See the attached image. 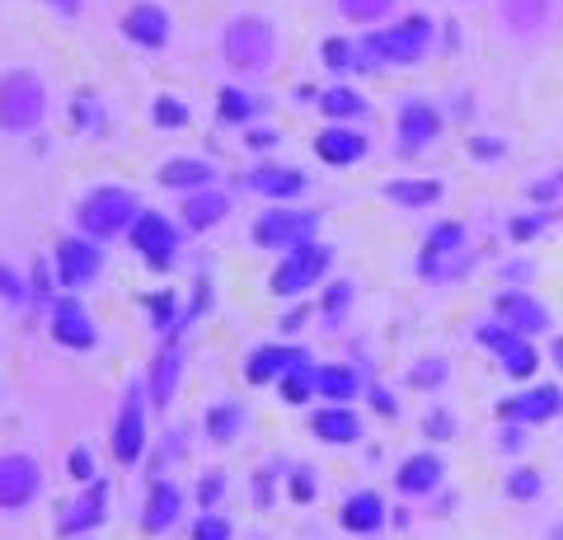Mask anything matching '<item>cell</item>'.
<instances>
[{"label":"cell","mask_w":563,"mask_h":540,"mask_svg":"<svg viewBox=\"0 0 563 540\" xmlns=\"http://www.w3.org/2000/svg\"><path fill=\"white\" fill-rule=\"evenodd\" d=\"M244 188L273 198V202H291V198L306 194V174L291 169V165H254L250 174H244Z\"/></svg>","instance_id":"cell-21"},{"label":"cell","mask_w":563,"mask_h":540,"mask_svg":"<svg viewBox=\"0 0 563 540\" xmlns=\"http://www.w3.org/2000/svg\"><path fill=\"white\" fill-rule=\"evenodd\" d=\"M314 395L333 399V405H347V399H357L362 395L357 367H347V362H324V367H314Z\"/></svg>","instance_id":"cell-30"},{"label":"cell","mask_w":563,"mask_h":540,"mask_svg":"<svg viewBox=\"0 0 563 540\" xmlns=\"http://www.w3.org/2000/svg\"><path fill=\"white\" fill-rule=\"evenodd\" d=\"M146 212L141 207V194L128 184H95V188H85V198L76 202V231L85 240H118V235H128L132 231V221Z\"/></svg>","instance_id":"cell-2"},{"label":"cell","mask_w":563,"mask_h":540,"mask_svg":"<svg viewBox=\"0 0 563 540\" xmlns=\"http://www.w3.org/2000/svg\"><path fill=\"white\" fill-rule=\"evenodd\" d=\"M314 231H320V217L314 212H301V207H291V202H273V207H263V212L254 217L250 245L287 254L296 245H306V240H314Z\"/></svg>","instance_id":"cell-5"},{"label":"cell","mask_w":563,"mask_h":540,"mask_svg":"<svg viewBox=\"0 0 563 540\" xmlns=\"http://www.w3.org/2000/svg\"><path fill=\"white\" fill-rule=\"evenodd\" d=\"M103 123H109V113H103V99L90 90V85H80L76 99H70V132H76V136H99Z\"/></svg>","instance_id":"cell-32"},{"label":"cell","mask_w":563,"mask_h":540,"mask_svg":"<svg viewBox=\"0 0 563 540\" xmlns=\"http://www.w3.org/2000/svg\"><path fill=\"white\" fill-rule=\"evenodd\" d=\"M554 362H559V367H563V339L554 343Z\"/></svg>","instance_id":"cell-53"},{"label":"cell","mask_w":563,"mask_h":540,"mask_svg":"<svg viewBox=\"0 0 563 540\" xmlns=\"http://www.w3.org/2000/svg\"><path fill=\"white\" fill-rule=\"evenodd\" d=\"M80 5H85V0H47V10H52V14H62V20H76Z\"/></svg>","instance_id":"cell-49"},{"label":"cell","mask_w":563,"mask_h":540,"mask_svg":"<svg viewBox=\"0 0 563 540\" xmlns=\"http://www.w3.org/2000/svg\"><path fill=\"white\" fill-rule=\"evenodd\" d=\"M563 409V390L559 386H536L517 399H503L498 405V418L503 423H544V418H554Z\"/></svg>","instance_id":"cell-22"},{"label":"cell","mask_w":563,"mask_h":540,"mask_svg":"<svg viewBox=\"0 0 563 540\" xmlns=\"http://www.w3.org/2000/svg\"><path fill=\"white\" fill-rule=\"evenodd\" d=\"M310 432L329 447H352V442H362V418L347 405H333V409H320L310 418Z\"/></svg>","instance_id":"cell-26"},{"label":"cell","mask_w":563,"mask_h":540,"mask_svg":"<svg viewBox=\"0 0 563 540\" xmlns=\"http://www.w3.org/2000/svg\"><path fill=\"white\" fill-rule=\"evenodd\" d=\"M329 264H333V250L324 245V240H306V245L277 254V268L268 273V291L273 296H301L314 283H324Z\"/></svg>","instance_id":"cell-6"},{"label":"cell","mask_w":563,"mask_h":540,"mask_svg":"<svg viewBox=\"0 0 563 540\" xmlns=\"http://www.w3.org/2000/svg\"><path fill=\"white\" fill-rule=\"evenodd\" d=\"M103 521H109V480L99 475L95 484H85L76 498L62 503L57 521H52V536L57 540H80V536H95Z\"/></svg>","instance_id":"cell-11"},{"label":"cell","mask_w":563,"mask_h":540,"mask_svg":"<svg viewBox=\"0 0 563 540\" xmlns=\"http://www.w3.org/2000/svg\"><path fill=\"white\" fill-rule=\"evenodd\" d=\"M320 113L329 118V123H343V118H362V113H366V99L352 90V85H329V90L320 95Z\"/></svg>","instance_id":"cell-35"},{"label":"cell","mask_w":563,"mask_h":540,"mask_svg":"<svg viewBox=\"0 0 563 540\" xmlns=\"http://www.w3.org/2000/svg\"><path fill=\"white\" fill-rule=\"evenodd\" d=\"M202 428H207V438L217 442V447H231L240 438V428H244V409L231 405V399H221V405H207Z\"/></svg>","instance_id":"cell-34"},{"label":"cell","mask_w":563,"mask_h":540,"mask_svg":"<svg viewBox=\"0 0 563 540\" xmlns=\"http://www.w3.org/2000/svg\"><path fill=\"white\" fill-rule=\"evenodd\" d=\"M258 95L254 90H244V85H221V95H217V118L225 128H250L254 118H258Z\"/></svg>","instance_id":"cell-31"},{"label":"cell","mask_w":563,"mask_h":540,"mask_svg":"<svg viewBox=\"0 0 563 540\" xmlns=\"http://www.w3.org/2000/svg\"><path fill=\"white\" fill-rule=\"evenodd\" d=\"M146 310H151V329L155 334H174L179 329V320H184V306H179V296H174L169 287H161V291H151L146 296Z\"/></svg>","instance_id":"cell-36"},{"label":"cell","mask_w":563,"mask_h":540,"mask_svg":"<svg viewBox=\"0 0 563 540\" xmlns=\"http://www.w3.org/2000/svg\"><path fill=\"white\" fill-rule=\"evenodd\" d=\"M80 540H90V536H80Z\"/></svg>","instance_id":"cell-54"},{"label":"cell","mask_w":563,"mask_h":540,"mask_svg":"<svg viewBox=\"0 0 563 540\" xmlns=\"http://www.w3.org/2000/svg\"><path fill=\"white\" fill-rule=\"evenodd\" d=\"M211 179H217V165L202 155H169L155 165V184L174 188V194H198V188H211Z\"/></svg>","instance_id":"cell-19"},{"label":"cell","mask_w":563,"mask_h":540,"mask_svg":"<svg viewBox=\"0 0 563 540\" xmlns=\"http://www.w3.org/2000/svg\"><path fill=\"white\" fill-rule=\"evenodd\" d=\"M179 386H184V348L169 343V339H161V353L151 357V372H146V395H151V405H155V409H169L174 395H179Z\"/></svg>","instance_id":"cell-15"},{"label":"cell","mask_w":563,"mask_h":540,"mask_svg":"<svg viewBox=\"0 0 563 540\" xmlns=\"http://www.w3.org/2000/svg\"><path fill=\"white\" fill-rule=\"evenodd\" d=\"M52 258H57V283L76 296L85 287H95L103 268H109V258H103V245L99 240H85L80 231L76 235H57V245H52Z\"/></svg>","instance_id":"cell-9"},{"label":"cell","mask_w":563,"mask_h":540,"mask_svg":"<svg viewBox=\"0 0 563 540\" xmlns=\"http://www.w3.org/2000/svg\"><path fill=\"white\" fill-rule=\"evenodd\" d=\"M301 362H310L301 348H287V343H263L250 353V362H244V381L250 386H277L282 376H287L291 367H301Z\"/></svg>","instance_id":"cell-17"},{"label":"cell","mask_w":563,"mask_h":540,"mask_svg":"<svg viewBox=\"0 0 563 540\" xmlns=\"http://www.w3.org/2000/svg\"><path fill=\"white\" fill-rule=\"evenodd\" d=\"M47 334L57 339V348H66V353H90V348H99L95 316L76 296H57V301L47 306Z\"/></svg>","instance_id":"cell-14"},{"label":"cell","mask_w":563,"mask_h":540,"mask_svg":"<svg viewBox=\"0 0 563 540\" xmlns=\"http://www.w3.org/2000/svg\"><path fill=\"white\" fill-rule=\"evenodd\" d=\"M47 123V80L33 66H5L0 71V132L38 136Z\"/></svg>","instance_id":"cell-4"},{"label":"cell","mask_w":563,"mask_h":540,"mask_svg":"<svg viewBox=\"0 0 563 540\" xmlns=\"http://www.w3.org/2000/svg\"><path fill=\"white\" fill-rule=\"evenodd\" d=\"M324 66H329V71H347V66H357V43L324 38Z\"/></svg>","instance_id":"cell-45"},{"label":"cell","mask_w":563,"mask_h":540,"mask_svg":"<svg viewBox=\"0 0 563 540\" xmlns=\"http://www.w3.org/2000/svg\"><path fill=\"white\" fill-rule=\"evenodd\" d=\"M128 245L146 258L151 273H169L174 264H179V250H184V225L169 221L165 212H151V207H146V212L132 221Z\"/></svg>","instance_id":"cell-7"},{"label":"cell","mask_w":563,"mask_h":540,"mask_svg":"<svg viewBox=\"0 0 563 540\" xmlns=\"http://www.w3.org/2000/svg\"><path fill=\"white\" fill-rule=\"evenodd\" d=\"M277 395H282V405H306V399L314 395V362H301V367H291L287 376L277 381Z\"/></svg>","instance_id":"cell-38"},{"label":"cell","mask_w":563,"mask_h":540,"mask_svg":"<svg viewBox=\"0 0 563 540\" xmlns=\"http://www.w3.org/2000/svg\"><path fill=\"white\" fill-rule=\"evenodd\" d=\"M118 33L141 52H165L174 24H169V10L161 0H132V5L118 14Z\"/></svg>","instance_id":"cell-13"},{"label":"cell","mask_w":563,"mask_h":540,"mask_svg":"<svg viewBox=\"0 0 563 540\" xmlns=\"http://www.w3.org/2000/svg\"><path fill=\"white\" fill-rule=\"evenodd\" d=\"M66 475H70V480H80V484H95V480H99L95 447H85V442L70 447V451H66Z\"/></svg>","instance_id":"cell-40"},{"label":"cell","mask_w":563,"mask_h":540,"mask_svg":"<svg viewBox=\"0 0 563 540\" xmlns=\"http://www.w3.org/2000/svg\"><path fill=\"white\" fill-rule=\"evenodd\" d=\"M314 155H320L324 165H333V169H343V165H357L362 155H366V136L357 132V128H324L320 136H314Z\"/></svg>","instance_id":"cell-23"},{"label":"cell","mask_w":563,"mask_h":540,"mask_svg":"<svg viewBox=\"0 0 563 540\" xmlns=\"http://www.w3.org/2000/svg\"><path fill=\"white\" fill-rule=\"evenodd\" d=\"M343 527L352 531V536H376L380 527H385V503H380V494H372V489H362V494H347V503H343Z\"/></svg>","instance_id":"cell-29"},{"label":"cell","mask_w":563,"mask_h":540,"mask_svg":"<svg viewBox=\"0 0 563 540\" xmlns=\"http://www.w3.org/2000/svg\"><path fill=\"white\" fill-rule=\"evenodd\" d=\"M151 123H155V132H184L188 128V103L179 99V95H155L151 99Z\"/></svg>","instance_id":"cell-37"},{"label":"cell","mask_w":563,"mask_h":540,"mask_svg":"<svg viewBox=\"0 0 563 540\" xmlns=\"http://www.w3.org/2000/svg\"><path fill=\"white\" fill-rule=\"evenodd\" d=\"M442 194H446L442 179H385V184H380V198L395 202V207H409V212L442 202Z\"/></svg>","instance_id":"cell-28"},{"label":"cell","mask_w":563,"mask_h":540,"mask_svg":"<svg viewBox=\"0 0 563 540\" xmlns=\"http://www.w3.org/2000/svg\"><path fill=\"white\" fill-rule=\"evenodd\" d=\"M550 5L554 0H498V14L512 33H536L550 20Z\"/></svg>","instance_id":"cell-33"},{"label":"cell","mask_w":563,"mask_h":540,"mask_svg":"<svg viewBox=\"0 0 563 540\" xmlns=\"http://www.w3.org/2000/svg\"><path fill=\"white\" fill-rule=\"evenodd\" d=\"M33 291L47 296V264H43V258H38V264H33Z\"/></svg>","instance_id":"cell-51"},{"label":"cell","mask_w":563,"mask_h":540,"mask_svg":"<svg viewBox=\"0 0 563 540\" xmlns=\"http://www.w3.org/2000/svg\"><path fill=\"white\" fill-rule=\"evenodd\" d=\"M221 62L244 80L263 76L277 62V24L268 20V14H254V10L225 20V29H221Z\"/></svg>","instance_id":"cell-3"},{"label":"cell","mask_w":563,"mask_h":540,"mask_svg":"<svg viewBox=\"0 0 563 540\" xmlns=\"http://www.w3.org/2000/svg\"><path fill=\"white\" fill-rule=\"evenodd\" d=\"M422 432L437 438V442H446V438H455V418L446 409H428V418H422Z\"/></svg>","instance_id":"cell-47"},{"label":"cell","mask_w":563,"mask_h":540,"mask_svg":"<svg viewBox=\"0 0 563 540\" xmlns=\"http://www.w3.org/2000/svg\"><path fill=\"white\" fill-rule=\"evenodd\" d=\"M291 498L296 503H310V475H296L291 480Z\"/></svg>","instance_id":"cell-50"},{"label":"cell","mask_w":563,"mask_h":540,"mask_svg":"<svg viewBox=\"0 0 563 540\" xmlns=\"http://www.w3.org/2000/svg\"><path fill=\"white\" fill-rule=\"evenodd\" d=\"M451 376V367H446V357H428V362H418V367L409 372V386H418V390H428V386H442V381Z\"/></svg>","instance_id":"cell-43"},{"label":"cell","mask_w":563,"mask_h":540,"mask_svg":"<svg viewBox=\"0 0 563 540\" xmlns=\"http://www.w3.org/2000/svg\"><path fill=\"white\" fill-rule=\"evenodd\" d=\"M437 132H442V118H437V109H432L428 99H409V103L399 109V142L409 146V151L428 146Z\"/></svg>","instance_id":"cell-27"},{"label":"cell","mask_w":563,"mask_h":540,"mask_svg":"<svg viewBox=\"0 0 563 540\" xmlns=\"http://www.w3.org/2000/svg\"><path fill=\"white\" fill-rule=\"evenodd\" d=\"M498 320L507 329H517V334H540V329H550V310L526 291H503L498 296Z\"/></svg>","instance_id":"cell-24"},{"label":"cell","mask_w":563,"mask_h":540,"mask_svg":"<svg viewBox=\"0 0 563 540\" xmlns=\"http://www.w3.org/2000/svg\"><path fill=\"white\" fill-rule=\"evenodd\" d=\"M540 489H544V480L536 470H512V475H507V498H517V503H531Z\"/></svg>","instance_id":"cell-44"},{"label":"cell","mask_w":563,"mask_h":540,"mask_svg":"<svg viewBox=\"0 0 563 540\" xmlns=\"http://www.w3.org/2000/svg\"><path fill=\"white\" fill-rule=\"evenodd\" d=\"M347 296H352V283H333V287H329V296H324V316H329V320H339V316H343Z\"/></svg>","instance_id":"cell-48"},{"label":"cell","mask_w":563,"mask_h":540,"mask_svg":"<svg viewBox=\"0 0 563 540\" xmlns=\"http://www.w3.org/2000/svg\"><path fill=\"white\" fill-rule=\"evenodd\" d=\"M146 381H132L128 390H122V405H118V423H113V461L122 470L141 465L146 456V442H151V428H146Z\"/></svg>","instance_id":"cell-8"},{"label":"cell","mask_w":563,"mask_h":540,"mask_svg":"<svg viewBox=\"0 0 563 540\" xmlns=\"http://www.w3.org/2000/svg\"><path fill=\"white\" fill-rule=\"evenodd\" d=\"M432 38H437L432 14L413 10V14H404L395 29H380L372 38H362L357 66H372V71H385V66H418L432 52Z\"/></svg>","instance_id":"cell-1"},{"label":"cell","mask_w":563,"mask_h":540,"mask_svg":"<svg viewBox=\"0 0 563 540\" xmlns=\"http://www.w3.org/2000/svg\"><path fill=\"white\" fill-rule=\"evenodd\" d=\"M479 339H484L488 348H498V362H503V372L512 376V381H526V376L536 372L540 353L517 334V329H507V324H484V329H479Z\"/></svg>","instance_id":"cell-16"},{"label":"cell","mask_w":563,"mask_h":540,"mask_svg":"<svg viewBox=\"0 0 563 540\" xmlns=\"http://www.w3.org/2000/svg\"><path fill=\"white\" fill-rule=\"evenodd\" d=\"M225 217H231V194H221V188H198V194H184L179 202V225L188 235H207Z\"/></svg>","instance_id":"cell-18"},{"label":"cell","mask_w":563,"mask_h":540,"mask_svg":"<svg viewBox=\"0 0 563 540\" xmlns=\"http://www.w3.org/2000/svg\"><path fill=\"white\" fill-rule=\"evenodd\" d=\"M442 475H446L442 456H437V451H418V456H409V461L399 465L395 489L399 494H432L437 484H442Z\"/></svg>","instance_id":"cell-25"},{"label":"cell","mask_w":563,"mask_h":540,"mask_svg":"<svg viewBox=\"0 0 563 540\" xmlns=\"http://www.w3.org/2000/svg\"><path fill=\"white\" fill-rule=\"evenodd\" d=\"M29 283H24V273L20 268H10V264H0V301L14 306V310H24L29 306Z\"/></svg>","instance_id":"cell-41"},{"label":"cell","mask_w":563,"mask_h":540,"mask_svg":"<svg viewBox=\"0 0 563 540\" xmlns=\"http://www.w3.org/2000/svg\"><path fill=\"white\" fill-rule=\"evenodd\" d=\"M395 10V0H339V14L352 24H376Z\"/></svg>","instance_id":"cell-39"},{"label":"cell","mask_w":563,"mask_h":540,"mask_svg":"<svg viewBox=\"0 0 563 540\" xmlns=\"http://www.w3.org/2000/svg\"><path fill=\"white\" fill-rule=\"evenodd\" d=\"M470 258V231L461 221H442L437 231H428V245L418 254V273L422 283H451Z\"/></svg>","instance_id":"cell-10"},{"label":"cell","mask_w":563,"mask_h":540,"mask_svg":"<svg viewBox=\"0 0 563 540\" xmlns=\"http://www.w3.org/2000/svg\"><path fill=\"white\" fill-rule=\"evenodd\" d=\"M188 540H235V527H231V517H221V513H202L192 521Z\"/></svg>","instance_id":"cell-42"},{"label":"cell","mask_w":563,"mask_h":540,"mask_svg":"<svg viewBox=\"0 0 563 540\" xmlns=\"http://www.w3.org/2000/svg\"><path fill=\"white\" fill-rule=\"evenodd\" d=\"M221 494H225V475H221V470H211V475L198 480V508H202V513H217Z\"/></svg>","instance_id":"cell-46"},{"label":"cell","mask_w":563,"mask_h":540,"mask_svg":"<svg viewBox=\"0 0 563 540\" xmlns=\"http://www.w3.org/2000/svg\"><path fill=\"white\" fill-rule=\"evenodd\" d=\"M179 517H184V489H179V484H169V480H155L146 503H141V531H146V536H165Z\"/></svg>","instance_id":"cell-20"},{"label":"cell","mask_w":563,"mask_h":540,"mask_svg":"<svg viewBox=\"0 0 563 540\" xmlns=\"http://www.w3.org/2000/svg\"><path fill=\"white\" fill-rule=\"evenodd\" d=\"M43 494V465L33 451H0V513H24Z\"/></svg>","instance_id":"cell-12"},{"label":"cell","mask_w":563,"mask_h":540,"mask_svg":"<svg viewBox=\"0 0 563 540\" xmlns=\"http://www.w3.org/2000/svg\"><path fill=\"white\" fill-rule=\"evenodd\" d=\"M470 151H474V155H498L503 146H498V142H470Z\"/></svg>","instance_id":"cell-52"}]
</instances>
